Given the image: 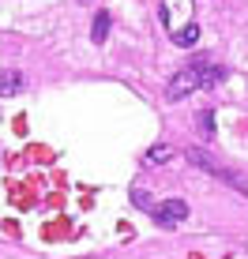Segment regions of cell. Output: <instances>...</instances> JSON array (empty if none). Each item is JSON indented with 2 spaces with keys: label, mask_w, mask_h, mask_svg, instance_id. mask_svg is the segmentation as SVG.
<instances>
[{
  "label": "cell",
  "mask_w": 248,
  "mask_h": 259,
  "mask_svg": "<svg viewBox=\"0 0 248 259\" xmlns=\"http://www.w3.org/2000/svg\"><path fill=\"white\" fill-rule=\"evenodd\" d=\"M170 38H173V46L192 49V46L199 41V23H184V26H177V30H170Z\"/></svg>",
  "instance_id": "6"
},
{
  "label": "cell",
  "mask_w": 248,
  "mask_h": 259,
  "mask_svg": "<svg viewBox=\"0 0 248 259\" xmlns=\"http://www.w3.org/2000/svg\"><path fill=\"white\" fill-rule=\"evenodd\" d=\"M199 132H203V139L215 136V113H211V109H203V113H199Z\"/></svg>",
  "instance_id": "9"
},
{
  "label": "cell",
  "mask_w": 248,
  "mask_h": 259,
  "mask_svg": "<svg viewBox=\"0 0 248 259\" xmlns=\"http://www.w3.org/2000/svg\"><path fill=\"white\" fill-rule=\"evenodd\" d=\"M188 162L196 165V169H203V173H211V177H222V181L229 184V188H237L241 195H248V184H244L241 177L233 173V169H226L222 162H218V158H211L207 150H188Z\"/></svg>",
  "instance_id": "1"
},
{
  "label": "cell",
  "mask_w": 248,
  "mask_h": 259,
  "mask_svg": "<svg viewBox=\"0 0 248 259\" xmlns=\"http://www.w3.org/2000/svg\"><path fill=\"white\" fill-rule=\"evenodd\" d=\"M170 154L173 150L166 147V143H158V147H150V154H147V162H170Z\"/></svg>",
  "instance_id": "10"
},
{
  "label": "cell",
  "mask_w": 248,
  "mask_h": 259,
  "mask_svg": "<svg viewBox=\"0 0 248 259\" xmlns=\"http://www.w3.org/2000/svg\"><path fill=\"white\" fill-rule=\"evenodd\" d=\"M188 68L196 71V87H199V91H211V87H218V83H226V79H229V68L211 64V57H196Z\"/></svg>",
  "instance_id": "2"
},
{
  "label": "cell",
  "mask_w": 248,
  "mask_h": 259,
  "mask_svg": "<svg viewBox=\"0 0 248 259\" xmlns=\"http://www.w3.org/2000/svg\"><path fill=\"white\" fill-rule=\"evenodd\" d=\"M109 26H113V19H109L105 12H98V15H94V26H91V41H94V46H102V41H105Z\"/></svg>",
  "instance_id": "7"
},
{
  "label": "cell",
  "mask_w": 248,
  "mask_h": 259,
  "mask_svg": "<svg viewBox=\"0 0 248 259\" xmlns=\"http://www.w3.org/2000/svg\"><path fill=\"white\" fill-rule=\"evenodd\" d=\"M132 203L143 207V210H150V214H154V207H158V203L150 199V192H143V188H132Z\"/></svg>",
  "instance_id": "8"
},
{
  "label": "cell",
  "mask_w": 248,
  "mask_h": 259,
  "mask_svg": "<svg viewBox=\"0 0 248 259\" xmlns=\"http://www.w3.org/2000/svg\"><path fill=\"white\" fill-rule=\"evenodd\" d=\"M150 218H154L158 226H181V222L188 218V203H184V199H166V203L154 207Z\"/></svg>",
  "instance_id": "4"
},
{
  "label": "cell",
  "mask_w": 248,
  "mask_h": 259,
  "mask_svg": "<svg viewBox=\"0 0 248 259\" xmlns=\"http://www.w3.org/2000/svg\"><path fill=\"white\" fill-rule=\"evenodd\" d=\"M192 91H199L196 87V71L184 68V71H177V75H170V83H166V102H184Z\"/></svg>",
  "instance_id": "3"
},
{
  "label": "cell",
  "mask_w": 248,
  "mask_h": 259,
  "mask_svg": "<svg viewBox=\"0 0 248 259\" xmlns=\"http://www.w3.org/2000/svg\"><path fill=\"white\" fill-rule=\"evenodd\" d=\"M23 71L19 68H0V98H12V94H19L23 91Z\"/></svg>",
  "instance_id": "5"
}]
</instances>
